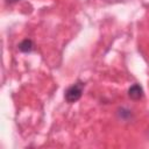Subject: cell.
Segmentation results:
<instances>
[{
  "instance_id": "6da1fadb",
  "label": "cell",
  "mask_w": 149,
  "mask_h": 149,
  "mask_svg": "<svg viewBox=\"0 0 149 149\" xmlns=\"http://www.w3.org/2000/svg\"><path fill=\"white\" fill-rule=\"evenodd\" d=\"M83 90H84V84L81 81H78L73 85H71L66 91H65V100L70 104L76 102L80 99L81 94H83Z\"/></svg>"
},
{
  "instance_id": "7a4b0ae2",
  "label": "cell",
  "mask_w": 149,
  "mask_h": 149,
  "mask_svg": "<svg viewBox=\"0 0 149 149\" xmlns=\"http://www.w3.org/2000/svg\"><path fill=\"white\" fill-rule=\"evenodd\" d=\"M128 95L130 99L133 100H140L143 95V90L141 87V85L139 84H134L128 88Z\"/></svg>"
},
{
  "instance_id": "3957f363",
  "label": "cell",
  "mask_w": 149,
  "mask_h": 149,
  "mask_svg": "<svg viewBox=\"0 0 149 149\" xmlns=\"http://www.w3.org/2000/svg\"><path fill=\"white\" fill-rule=\"evenodd\" d=\"M33 47H34L33 41L29 40V38H24V40L21 41L20 44H19V49H20L22 52H30V51L33 50Z\"/></svg>"
},
{
  "instance_id": "5b68a950",
  "label": "cell",
  "mask_w": 149,
  "mask_h": 149,
  "mask_svg": "<svg viewBox=\"0 0 149 149\" xmlns=\"http://www.w3.org/2000/svg\"><path fill=\"white\" fill-rule=\"evenodd\" d=\"M16 1H19V0H7V3H14Z\"/></svg>"
},
{
  "instance_id": "277c9868",
  "label": "cell",
  "mask_w": 149,
  "mask_h": 149,
  "mask_svg": "<svg viewBox=\"0 0 149 149\" xmlns=\"http://www.w3.org/2000/svg\"><path fill=\"white\" fill-rule=\"evenodd\" d=\"M118 114L120 115V118H121V119H127V118H129V116L132 115L130 111H128V109H125V108H121V109H119Z\"/></svg>"
}]
</instances>
